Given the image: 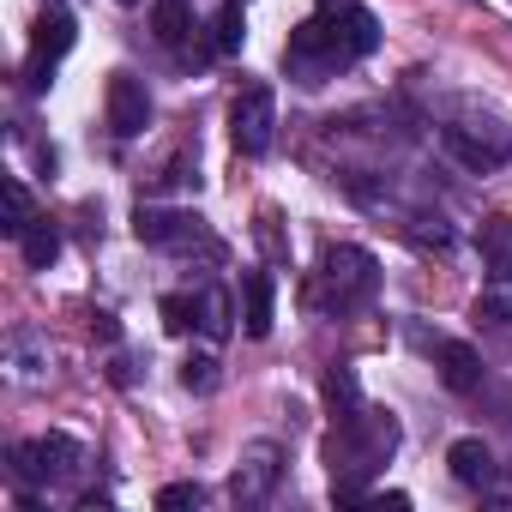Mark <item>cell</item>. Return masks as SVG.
<instances>
[{"label": "cell", "instance_id": "6da1fadb", "mask_svg": "<svg viewBox=\"0 0 512 512\" xmlns=\"http://www.w3.org/2000/svg\"><path fill=\"white\" fill-rule=\"evenodd\" d=\"M73 37H79V19L61 7V0H49V7L37 13V25H31V61H25V91H43L49 85V73H55V61L73 49Z\"/></svg>", "mask_w": 512, "mask_h": 512}, {"label": "cell", "instance_id": "7a4b0ae2", "mask_svg": "<svg viewBox=\"0 0 512 512\" xmlns=\"http://www.w3.org/2000/svg\"><path fill=\"white\" fill-rule=\"evenodd\" d=\"M320 284L332 290V302H338V308H362V302L374 296V284H380L374 253H362V247H326V260H320Z\"/></svg>", "mask_w": 512, "mask_h": 512}, {"label": "cell", "instance_id": "3957f363", "mask_svg": "<svg viewBox=\"0 0 512 512\" xmlns=\"http://www.w3.org/2000/svg\"><path fill=\"white\" fill-rule=\"evenodd\" d=\"M272 127H278V97H272V85H247V91L235 97V109H229V139H235V151H241V157H266Z\"/></svg>", "mask_w": 512, "mask_h": 512}, {"label": "cell", "instance_id": "277c9868", "mask_svg": "<svg viewBox=\"0 0 512 512\" xmlns=\"http://www.w3.org/2000/svg\"><path fill=\"white\" fill-rule=\"evenodd\" d=\"M13 458V476L19 482H67L73 470H79V440L73 434H43V440H25V446H13L7 452Z\"/></svg>", "mask_w": 512, "mask_h": 512}, {"label": "cell", "instance_id": "5b68a950", "mask_svg": "<svg viewBox=\"0 0 512 512\" xmlns=\"http://www.w3.org/2000/svg\"><path fill=\"white\" fill-rule=\"evenodd\" d=\"M272 482H278V446H247V458H241V470L229 476V494H235V506H260L266 494H272Z\"/></svg>", "mask_w": 512, "mask_h": 512}, {"label": "cell", "instance_id": "8992f818", "mask_svg": "<svg viewBox=\"0 0 512 512\" xmlns=\"http://www.w3.org/2000/svg\"><path fill=\"white\" fill-rule=\"evenodd\" d=\"M145 121H151V97H145V85H139L133 73H115V79H109V127H115L121 139H139Z\"/></svg>", "mask_w": 512, "mask_h": 512}, {"label": "cell", "instance_id": "52a82bcc", "mask_svg": "<svg viewBox=\"0 0 512 512\" xmlns=\"http://www.w3.org/2000/svg\"><path fill=\"white\" fill-rule=\"evenodd\" d=\"M133 235H139L145 247H175V241L199 235V217H187V211H151V205H139V211H133Z\"/></svg>", "mask_w": 512, "mask_h": 512}, {"label": "cell", "instance_id": "ba28073f", "mask_svg": "<svg viewBox=\"0 0 512 512\" xmlns=\"http://www.w3.org/2000/svg\"><path fill=\"white\" fill-rule=\"evenodd\" d=\"M241 302H247V338H272V320H278V278H272V272H247V278H241Z\"/></svg>", "mask_w": 512, "mask_h": 512}, {"label": "cell", "instance_id": "9c48e42d", "mask_svg": "<svg viewBox=\"0 0 512 512\" xmlns=\"http://www.w3.org/2000/svg\"><path fill=\"white\" fill-rule=\"evenodd\" d=\"M446 464H452V476H458L464 488H494V476H500V464H494L488 440H452Z\"/></svg>", "mask_w": 512, "mask_h": 512}, {"label": "cell", "instance_id": "30bf717a", "mask_svg": "<svg viewBox=\"0 0 512 512\" xmlns=\"http://www.w3.org/2000/svg\"><path fill=\"white\" fill-rule=\"evenodd\" d=\"M440 145H446V151H452V157H458L464 169H476V175H488V169H500V157H506L500 145H488V139H476L470 127H446V133H440Z\"/></svg>", "mask_w": 512, "mask_h": 512}, {"label": "cell", "instance_id": "8fae6325", "mask_svg": "<svg viewBox=\"0 0 512 512\" xmlns=\"http://www.w3.org/2000/svg\"><path fill=\"white\" fill-rule=\"evenodd\" d=\"M440 380H446L452 392H476V386H482V356H476L470 344L446 338V344H440Z\"/></svg>", "mask_w": 512, "mask_h": 512}, {"label": "cell", "instance_id": "7c38bea8", "mask_svg": "<svg viewBox=\"0 0 512 512\" xmlns=\"http://www.w3.org/2000/svg\"><path fill=\"white\" fill-rule=\"evenodd\" d=\"M476 247L488 260V278H512V217H488L476 229Z\"/></svg>", "mask_w": 512, "mask_h": 512}, {"label": "cell", "instance_id": "4fadbf2b", "mask_svg": "<svg viewBox=\"0 0 512 512\" xmlns=\"http://www.w3.org/2000/svg\"><path fill=\"white\" fill-rule=\"evenodd\" d=\"M338 37H344L350 61H362V55H374V49H380V25H374V13H368V7H344V13H338Z\"/></svg>", "mask_w": 512, "mask_h": 512}, {"label": "cell", "instance_id": "5bb4252c", "mask_svg": "<svg viewBox=\"0 0 512 512\" xmlns=\"http://www.w3.org/2000/svg\"><path fill=\"white\" fill-rule=\"evenodd\" d=\"M19 247H25V266H31V272H49V266L61 260V229H55V223H31V229L19 235Z\"/></svg>", "mask_w": 512, "mask_h": 512}, {"label": "cell", "instance_id": "9a60e30c", "mask_svg": "<svg viewBox=\"0 0 512 512\" xmlns=\"http://www.w3.org/2000/svg\"><path fill=\"white\" fill-rule=\"evenodd\" d=\"M151 25H157V37H163L169 49H181V43L193 37V7H187V0H157V7H151Z\"/></svg>", "mask_w": 512, "mask_h": 512}, {"label": "cell", "instance_id": "2e32d148", "mask_svg": "<svg viewBox=\"0 0 512 512\" xmlns=\"http://www.w3.org/2000/svg\"><path fill=\"white\" fill-rule=\"evenodd\" d=\"M241 43H247V19H241V0H229V7L217 13V25H211V49L217 55H241Z\"/></svg>", "mask_w": 512, "mask_h": 512}, {"label": "cell", "instance_id": "e0dca14e", "mask_svg": "<svg viewBox=\"0 0 512 512\" xmlns=\"http://www.w3.org/2000/svg\"><path fill=\"white\" fill-rule=\"evenodd\" d=\"M326 404L338 410V422L362 410V386H356V374H350V368H332V374H326Z\"/></svg>", "mask_w": 512, "mask_h": 512}, {"label": "cell", "instance_id": "ac0fdd59", "mask_svg": "<svg viewBox=\"0 0 512 512\" xmlns=\"http://www.w3.org/2000/svg\"><path fill=\"white\" fill-rule=\"evenodd\" d=\"M0 193H7V223H0V229H7V235H25V229L37 223V217H31V187H25V181H7Z\"/></svg>", "mask_w": 512, "mask_h": 512}, {"label": "cell", "instance_id": "d6986e66", "mask_svg": "<svg viewBox=\"0 0 512 512\" xmlns=\"http://www.w3.org/2000/svg\"><path fill=\"white\" fill-rule=\"evenodd\" d=\"M476 320H512V278H494L482 296H476Z\"/></svg>", "mask_w": 512, "mask_h": 512}, {"label": "cell", "instance_id": "ffe728a7", "mask_svg": "<svg viewBox=\"0 0 512 512\" xmlns=\"http://www.w3.org/2000/svg\"><path fill=\"white\" fill-rule=\"evenodd\" d=\"M199 332H205V338H223V332H229V296H223V290H205V296H199Z\"/></svg>", "mask_w": 512, "mask_h": 512}, {"label": "cell", "instance_id": "44dd1931", "mask_svg": "<svg viewBox=\"0 0 512 512\" xmlns=\"http://www.w3.org/2000/svg\"><path fill=\"white\" fill-rule=\"evenodd\" d=\"M163 326H169V332L199 326V296H163Z\"/></svg>", "mask_w": 512, "mask_h": 512}, {"label": "cell", "instance_id": "7402d4cb", "mask_svg": "<svg viewBox=\"0 0 512 512\" xmlns=\"http://www.w3.org/2000/svg\"><path fill=\"white\" fill-rule=\"evenodd\" d=\"M181 386H187V392H211V386H217V362H211V356H187V362H181Z\"/></svg>", "mask_w": 512, "mask_h": 512}, {"label": "cell", "instance_id": "603a6c76", "mask_svg": "<svg viewBox=\"0 0 512 512\" xmlns=\"http://www.w3.org/2000/svg\"><path fill=\"white\" fill-rule=\"evenodd\" d=\"M199 500H205L199 482H169V488H157V512H181V506H199Z\"/></svg>", "mask_w": 512, "mask_h": 512}, {"label": "cell", "instance_id": "cb8c5ba5", "mask_svg": "<svg viewBox=\"0 0 512 512\" xmlns=\"http://www.w3.org/2000/svg\"><path fill=\"white\" fill-rule=\"evenodd\" d=\"M91 332H97L103 344H115V338H121V326H115V314H97V320H91Z\"/></svg>", "mask_w": 512, "mask_h": 512}, {"label": "cell", "instance_id": "d4e9b609", "mask_svg": "<svg viewBox=\"0 0 512 512\" xmlns=\"http://www.w3.org/2000/svg\"><path fill=\"white\" fill-rule=\"evenodd\" d=\"M344 7H356V0H320V13H344Z\"/></svg>", "mask_w": 512, "mask_h": 512}]
</instances>
